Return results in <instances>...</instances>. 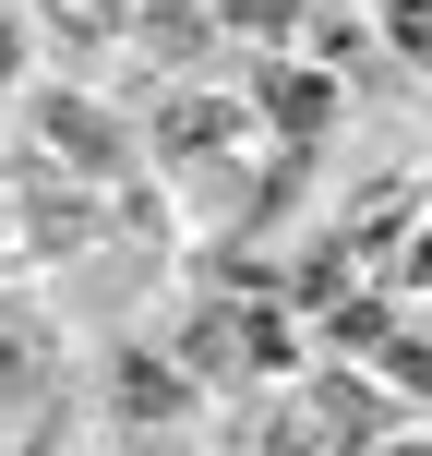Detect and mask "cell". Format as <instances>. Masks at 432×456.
<instances>
[{
    "mask_svg": "<svg viewBox=\"0 0 432 456\" xmlns=\"http://www.w3.org/2000/svg\"><path fill=\"white\" fill-rule=\"evenodd\" d=\"M265 120L289 144H313L324 120H337V85H324V72H265Z\"/></svg>",
    "mask_w": 432,
    "mask_h": 456,
    "instance_id": "obj_1",
    "label": "cell"
},
{
    "mask_svg": "<svg viewBox=\"0 0 432 456\" xmlns=\"http://www.w3.org/2000/svg\"><path fill=\"white\" fill-rule=\"evenodd\" d=\"M157 144H168V157L192 168V157H216V144H240V109H228V96H181V109H168V133H157Z\"/></svg>",
    "mask_w": 432,
    "mask_h": 456,
    "instance_id": "obj_2",
    "label": "cell"
},
{
    "mask_svg": "<svg viewBox=\"0 0 432 456\" xmlns=\"http://www.w3.org/2000/svg\"><path fill=\"white\" fill-rule=\"evenodd\" d=\"M396 48H409V61L432 72V0H396Z\"/></svg>",
    "mask_w": 432,
    "mask_h": 456,
    "instance_id": "obj_5",
    "label": "cell"
},
{
    "mask_svg": "<svg viewBox=\"0 0 432 456\" xmlns=\"http://www.w3.org/2000/svg\"><path fill=\"white\" fill-rule=\"evenodd\" d=\"M385 456H432V444H385Z\"/></svg>",
    "mask_w": 432,
    "mask_h": 456,
    "instance_id": "obj_6",
    "label": "cell"
},
{
    "mask_svg": "<svg viewBox=\"0 0 432 456\" xmlns=\"http://www.w3.org/2000/svg\"><path fill=\"white\" fill-rule=\"evenodd\" d=\"M37 120H48V133H61V157H72V168H120V144H109V120H96L85 96H48Z\"/></svg>",
    "mask_w": 432,
    "mask_h": 456,
    "instance_id": "obj_3",
    "label": "cell"
},
{
    "mask_svg": "<svg viewBox=\"0 0 432 456\" xmlns=\"http://www.w3.org/2000/svg\"><path fill=\"white\" fill-rule=\"evenodd\" d=\"M37 12L61 24V37H85V48H96V37H109V24H120V0H37Z\"/></svg>",
    "mask_w": 432,
    "mask_h": 456,
    "instance_id": "obj_4",
    "label": "cell"
}]
</instances>
